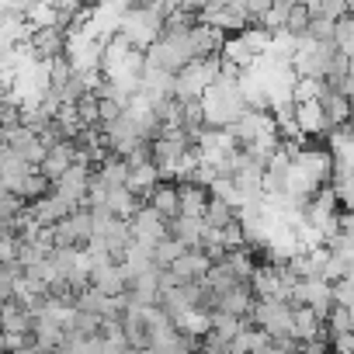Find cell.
I'll list each match as a JSON object with an SVG mask.
<instances>
[{
    "label": "cell",
    "instance_id": "obj_28",
    "mask_svg": "<svg viewBox=\"0 0 354 354\" xmlns=\"http://www.w3.org/2000/svg\"><path fill=\"white\" fill-rule=\"evenodd\" d=\"M97 326H101V319H97L94 313L73 309V319H70V330H73V333H80V337H94V333H97Z\"/></svg>",
    "mask_w": 354,
    "mask_h": 354
},
{
    "label": "cell",
    "instance_id": "obj_29",
    "mask_svg": "<svg viewBox=\"0 0 354 354\" xmlns=\"http://www.w3.org/2000/svg\"><path fill=\"white\" fill-rule=\"evenodd\" d=\"M333 195L340 202V212H354V174L351 177H340L333 185Z\"/></svg>",
    "mask_w": 354,
    "mask_h": 354
},
{
    "label": "cell",
    "instance_id": "obj_2",
    "mask_svg": "<svg viewBox=\"0 0 354 354\" xmlns=\"http://www.w3.org/2000/svg\"><path fill=\"white\" fill-rule=\"evenodd\" d=\"M77 209H80L77 202H70V198H63V195L49 192L46 198H39L35 205H28V216H32L42 230H53V226H59L63 219H70Z\"/></svg>",
    "mask_w": 354,
    "mask_h": 354
},
{
    "label": "cell",
    "instance_id": "obj_7",
    "mask_svg": "<svg viewBox=\"0 0 354 354\" xmlns=\"http://www.w3.org/2000/svg\"><path fill=\"white\" fill-rule=\"evenodd\" d=\"M295 129H299V136H302V139L330 132V122H326V111H323V104H319V101L295 104Z\"/></svg>",
    "mask_w": 354,
    "mask_h": 354
},
{
    "label": "cell",
    "instance_id": "obj_13",
    "mask_svg": "<svg viewBox=\"0 0 354 354\" xmlns=\"http://www.w3.org/2000/svg\"><path fill=\"white\" fill-rule=\"evenodd\" d=\"M156 185H160V170H156L153 163H136V167H129V181H125V188H129L132 195H139L142 202H146V195H149Z\"/></svg>",
    "mask_w": 354,
    "mask_h": 354
},
{
    "label": "cell",
    "instance_id": "obj_26",
    "mask_svg": "<svg viewBox=\"0 0 354 354\" xmlns=\"http://www.w3.org/2000/svg\"><path fill=\"white\" fill-rule=\"evenodd\" d=\"M326 250H330L333 257H340V261L354 271V236L337 233V236H330V240H326Z\"/></svg>",
    "mask_w": 354,
    "mask_h": 354
},
{
    "label": "cell",
    "instance_id": "obj_16",
    "mask_svg": "<svg viewBox=\"0 0 354 354\" xmlns=\"http://www.w3.org/2000/svg\"><path fill=\"white\" fill-rule=\"evenodd\" d=\"M236 285H247V281H240L233 271H230V264L223 261V264H212L209 268V278H205V288L212 292V295H223V292H230V288H236Z\"/></svg>",
    "mask_w": 354,
    "mask_h": 354
},
{
    "label": "cell",
    "instance_id": "obj_21",
    "mask_svg": "<svg viewBox=\"0 0 354 354\" xmlns=\"http://www.w3.org/2000/svg\"><path fill=\"white\" fill-rule=\"evenodd\" d=\"M240 39H243V46L250 49V56H254V59H257V56H264V53L271 49V32H268L264 25H250Z\"/></svg>",
    "mask_w": 354,
    "mask_h": 354
},
{
    "label": "cell",
    "instance_id": "obj_9",
    "mask_svg": "<svg viewBox=\"0 0 354 354\" xmlns=\"http://www.w3.org/2000/svg\"><path fill=\"white\" fill-rule=\"evenodd\" d=\"M167 233H170V240H177L181 247L198 250L202 240H205V223L202 219H188V216H177L174 223H167Z\"/></svg>",
    "mask_w": 354,
    "mask_h": 354
},
{
    "label": "cell",
    "instance_id": "obj_20",
    "mask_svg": "<svg viewBox=\"0 0 354 354\" xmlns=\"http://www.w3.org/2000/svg\"><path fill=\"white\" fill-rule=\"evenodd\" d=\"M188 247H181V243H177V240H160L156 247H153V268H160V271H170V264L177 261V257H181Z\"/></svg>",
    "mask_w": 354,
    "mask_h": 354
},
{
    "label": "cell",
    "instance_id": "obj_25",
    "mask_svg": "<svg viewBox=\"0 0 354 354\" xmlns=\"http://www.w3.org/2000/svg\"><path fill=\"white\" fill-rule=\"evenodd\" d=\"M323 94V80H313V77H299L295 91H292V101L295 104H309V101H319Z\"/></svg>",
    "mask_w": 354,
    "mask_h": 354
},
{
    "label": "cell",
    "instance_id": "obj_36",
    "mask_svg": "<svg viewBox=\"0 0 354 354\" xmlns=\"http://www.w3.org/2000/svg\"><path fill=\"white\" fill-rule=\"evenodd\" d=\"M0 354H4V347H0Z\"/></svg>",
    "mask_w": 354,
    "mask_h": 354
},
{
    "label": "cell",
    "instance_id": "obj_35",
    "mask_svg": "<svg viewBox=\"0 0 354 354\" xmlns=\"http://www.w3.org/2000/svg\"><path fill=\"white\" fill-rule=\"evenodd\" d=\"M205 354H230V351H205Z\"/></svg>",
    "mask_w": 354,
    "mask_h": 354
},
{
    "label": "cell",
    "instance_id": "obj_30",
    "mask_svg": "<svg viewBox=\"0 0 354 354\" xmlns=\"http://www.w3.org/2000/svg\"><path fill=\"white\" fill-rule=\"evenodd\" d=\"M333 306H344L354 313V274H347L344 281L333 285Z\"/></svg>",
    "mask_w": 354,
    "mask_h": 354
},
{
    "label": "cell",
    "instance_id": "obj_10",
    "mask_svg": "<svg viewBox=\"0 0 354 354\" xmlns=\"http://www.w3.org/2000/svg\"><path fill=\"white\" fill-rule=\"evenodd\" d=\"M94 181H97V185H104L108 192L125 188V181H129V163H125L122 156L108 153V156H104V160L94 167Z\"/></svg>",
    "mask_w": 354,
    "mask_h": 354
},
{
    "label": "cell",
    "instance_id": "obj_27",
    "mask_svg": "<svg viewBox=\"0 0 354 354\" xmlns=\"http://www.w3.org/2000/svg\"><path fill=\"white\" fill-rule=\"evenodd\" d=\"M347 274H354V271H351L340 257H333V254H330V257L323 261V268H319V278H323L326 285H337V281H344Z\"/></svg>",
    "mask_w": 354,
    "mask_h": 354
},
{
    "label": "cell",
    "instance_id": "obj_24",
    "mask_svg": "<svg viewBox=\"0 0 354 354\" xmlns=\"http://www.w3.org/2000/svg\"><path fill=\"white\" fill-rule=\"evenodd\" d=\"M35 139H39V136H35L32 129H25V125L4 129V146H8L11 153H18V156H21V153H25V149H28V146H32Z\"/></svg>",
    "mask_w": 354,
    "mask_h": 354
},
{
    "label": "cell",
    "instance_id": "obj_15",
    "mask_svg": "<svg viewBox=\"0 0 354 354\" xmlns=\"http://www.w3.org/2000/svg\"><path fill=\"white\" fill-rule=\"evenodd\" d=\"M319 333H323V319H319L313 309H306V306L292 309V337H295V340H313V337H319Z\"/></svg>",
    "mask_w": 354,
    "mask_h": 354
},
{
    "label": "cell",
    "instance_id": "obj_14",
    "mask_svg": "<svg viewBox=\"0 0 354 354\" xmlns=\"http://www.w3.org/2000/svg\"><path fill=\"white\" fill-rule=\"evenodd\" d=\"M142 205H146V202H142L139 195H132L129 188H115V192H108V212H111L115 219H125V223H129Z\"/></svg>",
    "mask_w": 354,
    "mask_h": 354
},
{
    "label": "cell",
    "instance_id": "obj_18",
    "mask_svg": "<svg viewBox=\"0 0 354 354\" xmlns=\"http://www.w3.org/2000/svg\"><path fill=\"white\" fill-rule=\"evenodd\" d=\"M202 223H205V230H219V233H223L226 226H233V223H236V209H230L226 202L209 198V209H205Z\"/></svg>",
    "mask_w": 354,
    "mask_h": 354
},
{
    "label": "cell",
    "instance_id": "obj_8",
    "mask_svg": "<svg viewBox=\"0 0 354 354\" xmlns=\"http://www.w3.org/2000/svg\"><path fill=\"white\" fill-rule=\"evenodd\" d=\"M73 156H77V146H73V142H63V146H56V149H49V153H46V160H42L39 174L46 177L49 185H56L59 177L73 167Z\"/></svg>",
    "mask_w": 354,
    "mask_h": 354
},
{
    "label": "cell",
    "instance_id": "obj_32",
    "mask_svg": "<svg viewBox=\"0 0 354 354\" xmlns=\"http://www.w3.org/2000/svg\"><path fill=\"white\" fill-rule=\"evenodd\" d=\"M330 354H354V333L333 337V344H330Z\"/></svg>",
    "mask_w": 354,
    "mask_h": 354
},
{
    "label": "cell",
    "instance_id": "obj_6",
    "mask_svg": "<svg viewBox=\"0 0 354 354\" xmlns=\"http://www.w3.org/2000/svg\"><path fill=\"white\" fill-rule=\"evenodd\" d=\"M32 49H35V56H39L42 63L63 59V56H66V32H63V28H35Z\"/></svg>",
    "mask_w": 354,
    "mask_h": 354
},
{
    "label": "cell",
    "instance_id": "obj_31",
    "mask_svg": "<svg viewBox=\"0 0 354 354\" xmlns=\"http://www.w3.org/2000/svg\"><path fill=\"white\" fill-rule=\"evenodd\" d=\"M21 240L18 236H4L0 240V264H18V254H21Z\"/></svg>",
    "mask_w": 354,
    "mask_h": 354
},
{
    "label": "cell",
    "instance_id": "obj_1",
    "mask_svg": "<svg viewBox=\"0 0 354 354\" xmlns=\"http://www.w3.org/2000/svg\"><path fill=\"white\" fill-rule=\"evenodd\" d=\"M250 323L257 330H264L271 340L292 337V306H285V302H254Z\"/></svg>",
    "mask_w": 354,
    "mask_h": 354
},
{
    "label": "cell",
    "instance_id": "obj_22",
    "mask_svg": "<svg viewBox=\"0 0 354 354\" xmlns=\"http://www.w3.org/2000/svg\"><path fill=\"white\" fill-rule=\"evenodd\" d=\"M333 49H337L344 59H354V21H351V18L337 21V28H333Z\"/></svg>",
    "mask_w": 354,
    "mask_h": 354
},
{
    "label": "cell",
    "instance_id": "obj_23",
    "mask_svg": "<svg viewBox=\"0 0 354 354\" xmlns=\"http://www.w3.org/2000/svg\"><path fill=\"white\" fill-rule=\"evenodd\" d=\"M309 25H313V15H309V8H306V4H295V8L288 11V21H285V28H281V32H288V35L302 39V35L309 32Z\"/></svg>",
    "mask_w": 354,
    "mask_h": 354
},
{
    "label": "cell",
    "instance_id": "obj_17",
    "mask_svg": "<svg viewBox=\"0 0 354 354\" xmlns=\"http://www.w3.org/2000/svg\"><path fill=\"white\" fill-rule=\"evenodd\" d=\"M49 188H53V185L46 181V177H42L39 170H32V174L25 177V181L18 185V192H15V195H18L25 205H35L39 198H46V195H49Z\"/></svg>",
    "mask_w": 354,
    "mask_h": 354
},
{
    "label": "cell",
    "instance_id": "obj_12",
    "mask_svg": "<svg viewBox=\"0 0 354 354\" xmlns=\"http://www.w3.org/2000/svg\"><path fill=\"white\" fill-rule=\"evenodd\" d=\"M177 198H181V216L202 219L209 209V188L202 185H177Z\"/></svg>",
    "mask_w": 354,
    "mask_h": 354
},
{
    "label": "cell",
    "instance_id": "obj_33",
    "mask_svg": "<svg viewBox=\"0 0 354 354\" xmlns=\"http://www.w3.org/2000/svg\"><path fill=\"white\" fill-rule=\"evenodd\" d=\"M347 18H351V21H354V4H347Z\"/></svg>",
    "mask_w": 354,
    "mask_h": 354
},
{
    "label": "cell",
    "instance_id": "obj_5",
    "mask_svg": "<svg viewBox=\"0 0 354 354\" xmlns=\"http://www.w3.org/2000/svg\"><path fill=\"white\" fill-rule=\"evenodd\" d=\"M129 281L132 278H129V271L122 264H108V268H94L91 271V288L108 295V299H122L129 292Z\"/></svg>",
    "mask_w": 354,
    "mask_h": 354
},
{
    "label": "cell",
    "instance_id": "obj_3",
    "mask_svg": "<svg viewBox=\"0 0 354 354\" xmlns=\"http://www.w3.org/2000/svg\"><path fill=\"white\" fill-rule=\"evenodd\" d=\"M129 230H132V240L136 243H142V247H156L160 240H167L170 233H167V219L160 216V212H153L149 205H142L132 219H129Z\"/></svg>",
    "mask_w": 354,
    "mask_h": 354
},
{
    "label": "cell",
    "instance_id": "obj_34",
    "mask_svg": "<svg viewBox=\"0 0 354 354\" xmlns=\"http://www.w3.org/2000/svg\"><path fill=\"white\" fill-rule=\"evenodd\" d=\"M18 354H39V351H35V347H28V351H18Z\"/></svg>",
    "mask_w": 354,
    "mask_h": 354
},
{
    "label": "cell",
    "instance_id": "obj_11",
    "mask_svg": "<svg viewBox=\"0 0 354 354\" xmlns=\"http://www.w3.org/2000/svg\"><path fill=\"white\" fill-rule=\"evenodd\" d=\"M146 205L153 209V212H160L167 223H174L177 216H181V198H177V185H156L149 195H146Z\"/></svg>",
    "mask_w": 354,
    "mask_h": 354
},
{
    "label": "cell",
    "instance_id": "obj_19",
    "mask_svg": "<svg viewBox=\"0 0 354 354\" xmlns=\"http://www.w3.org/2000/svg\"><path fill=\"white\" fill-rule=\"evenodd\" d=\"M323 330L330 333V340L333 337H344V333H354V313L344 309V306H333L330 316H326V323H323Z\"/></svg>",
    "mask_w": 354,
    "mask_h": 354
},
{
    "label": "cell",
    "instance_id": "obj_4",
    "mask_svg": "<svg viewBox=\"0 0 354 354\" xmlns=\"http://www.w3.org/2000/svg\"><path fill=\"white\" fill-rule=\"evenodd\" d=\"M209 268H212V261L202 250H185L181 257L170 264V274H174L177 285H205Z\"/></svg>",
    "mask_w": 354,
    "mask_h": 354
}]
</instances>
